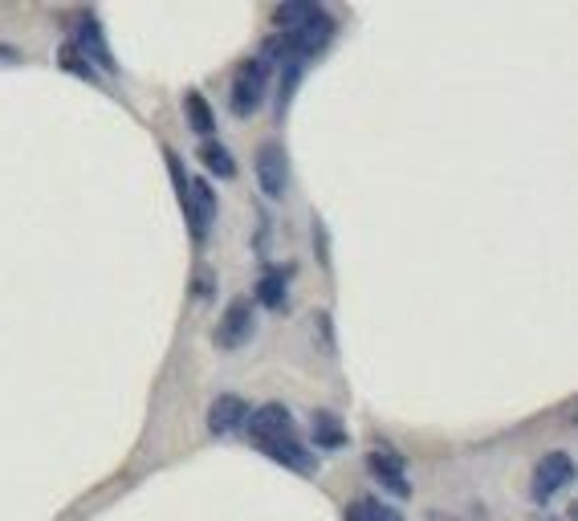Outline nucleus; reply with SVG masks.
<instances>
[{
  "mask_svg": "<svg viewBox=\"0 0 578 521\" xmlns=\"http://www.w3.org/2000/svg\"><path fill=\"white\" fill-rule=\"evenodd\" d=\"M366 469H371V476H375V481L388 489V493H395V498H412L408 464H403V456L391 449V444H375V449H371V456H366Z\"/></svg>",
  "mask_w": 578,
  "mask_h": 521,
  "instance_id": "0eeeda50",
  "label": "nucleus"
},
{
  "mask_svg": "<svg viewBox=\"0 0 578 521\" xmlns=\"http://www.w3.org/2000/svg\"><path fill=\"white\" fill-rule=\"evenodd\" d=\"M179 208H184V216H188L196 245H204V240H208V228H213V220H216L213 184H208V179H188V191L179 196Z\"/></svg>",
  "mask_w": 578,
  "mask_h": 521,
  "instance_id": "20e7f679",
  "label": "nucleus"
},
{
  "mask_svg": "<svg viewBox=\"0 0 578 521\" xmlns=\"http://www.w3.org/2000/svg\"><path fill=\"white\" fill-rule=\"evenodd\" d=\"M245 432L248 440L257 444V452H265L273 464H285V469L306 473V476L319 469V456L310 452L306 440L297 436L294 415H290V407H282V403H261V407H253L245 420Z\"/></svg>",
  "mask_w": 578,
  "mask_h": 521,
  "instance_id": "f257e3e1",
  "label": "nucleus"
},
{
  "mask_svg": "<svg viewBox=\"0 0 578 521\" xmlns=\"http://www.w3.org/2000/svg\"><path fill=\"white\" fill-rule=\"evenodd\" d=\"M310 436H314V449L334 452V449H343V444H346V427L339 424V415L314 412V415H310Z\"/></svg>",
  "mask_w": 578,
  "mask_h": 521,
  "instance_id": "9b49d317",
  "label": "nucleus"
},
{
  "mask_svg": "<svg viewBox=\"0 0 578 521\" xmlns=\"http://www.w3.org/2000/svg\"><path fill=\"white\" fill-rule=\"evenodd\" d=\"M314 9H319V4H310V0H290V4H277V9H273V24H277V33L297 29V24L306 21Z\"/></svg>",
  "mask_w": 578,
  "mask_h": 521,
  "instance_id": "dca6fc26",
  "label": "nucleus"
},
{
  "mask_svg": "<svg viewBox=\"0 0 578 521\" xmlns=\"http://www.w3.org/2000/svg\"><path fill=\"white\" fill-rule=\"evenodd\" d=\"M257 302L265 309L285 306V273L282 269H265V277L257 282Z\"/></svg>",
  "mask_w": 578,
  "mask_h": 521,
  "instance_id": "2eb2a0df",
  "label": "nucleus"
},
{
  "mask_svg": "<svg viewBox=\"0 0 578 521\" xmlns=\"http://www.w3.org/2000/svg\"><path fill=\"white\" fill-rule=\"evenodd\" d=\"M570 476H575V461H570V452H546L542 461H538V469H533V485H530V498L538 501V505H546V501H555V493L562 485H570Z\"/></svg>",
  "mask_w": 578,
  "mask_h": 521,
  "instance_id": "39448f33",
  "label": "nucleus"
},
{
  "mask_svg": "<svg viewBox=\"0 0 578 521\" xmlns=\"http://www.w3.org/2000/svg\"><path fill=\"white\" fill-rule=\"evenodd\" d=\"M253 302L248 297H233L225 306V314H221V322H216V346L221 351H241V346L253 338Z\"/></svg>",
  "mask_w": 578,
  "mask_h": 521,
  "instance_id": "423d86ee",
  "label": "nucleus"
},
{
  "mask_svg": "<svg viewBox=\"0 0 578 521\" xmlns=\"http://www.w3.org/2000/svg\"><path fill=\"white\" fill-rule=\"evenodd\" d=\"M257 184L270 200H285V191H290V159H285L277 142H265L257 151Z\"/></svg>",
  "mask_w": 578,
  "mask_h": 521,
  "instance_id": "1a4fd4ad",
  "label": "nucleus"
},
{
  "mask_svg": "<svg viewBox=\"0 0 578 521\" xmlns=\"http://www.w3.org/2000/svg\"><path fill=\"white\" fill-rule=\"evenodd\" d=\"M346 521H403L400 510H391V505H383L379 498H359L351 505V510L343 513Z\"/></svg>",
  "mask_w": 578,
  "mask_h": 521,
  "instance_id": "4468645a",
  "label": "nucleus"
},
{
  "mask_svg": "<svg viewBox=\"0 0 578 521\" xmlns=\"http://www.w3.org/2000/svg\"><path fill=\"white\" fill-rule=\"evenodd\" d=\"M58 61H61V70H66V73H78V78H86V82H98V70L82 58V53H78V49L70 46V41L61 46Z\"/></svg>",
  "mask_w": 578,
  "mask_h": 521,
  "instance_id": "f3484780",
  "label": "nucleus"
},
{
  "mask_svg": "<svg viewBox=\"0 0 578 521\" xmlns=\"http://www.w3.org/2000/svg\"><path fill=\"white\" fill-rule=\"evenodd\" d=\"M248 420V403L241 395H216L213 407H208V432L213 436H233L241 432Z\"/></svg>",
  "mask_w": 578,
  "mask_h": 521,
  "instance_id": "9d476101",
  "label": "nucleus"
},
{
  "mask_svg": "<svg viewBox=\"0 0 578 521\" xmlns=\"http://www.w3.org/2000/svg\"><path fill=\"white\" fill-rule=\"evenodd\" d=\"M270 66L261 58H248V61H241L236 66V73H233V90H228V107H233V115L236 119H248L253 110L265 102V95H270Z\"/></svg>",
  "mask_w": 578,
  "mask_h": 521,
  "instance_id": "7ed1b4c3",
  "label": "nucleus"
},
{
  "mask_svg": "<svg viewBox=\"0 0 578 521\" xmlns=\"http://www.w3.org/2000/svg\"><path fill=\"white\" fill-rule=\"evenodd\" d=\"M334 33H339V21H334L331 12L319 4V9L310 12V17L297 24V29H290V33H277V37L285 41V53H290V58L306 61V66H310V61L319 58L322 49L331 46Z\"/></svg>",
  "mask_w": 578,
  "mask_h": 521,
  "instance_id": "f03ea898",
  "label": "nucleus"
},
{
  "mask_svg": "<svg viewBox=\"0 0 578 521\" xmlns=\"http://www.w3.org/2000/svg\"><path fill=\"white\" fill-rule=\"evenodd\" d=\"M184 115H188L192 130H196V135H204V139H208V135L216 130L213 110H208V102H204L200 90H188V95H184Z\"/></svg>",
  "mask_w": 578,
  "mask_h": 521,
  "instance_id": "f8f14e48",
  "label": "nucleus"
},
{
  "mask_svg": "<svg viewBox=\"0 0 578 521\" xmlns=\"http://www.w3.org/2000/svg\"><path fill=\"white\" fill-rule=\"evenodd\" d=\"M200 164L213 171L216 179H236V164H233V155H228V147L225 142H204L200 147Z\"/></svg>",
  "mask_w": 578,
  "mask_h": 521,
  "instance_id": "ddd939ff",
  "label": "nucleus"
},
{
  "mask_svg": "<svg viewBox=\"0 0 578 521\" xmlns=\"http://www.w3.org/2000/svg\"><path fill=\"white\" fill-rule=\"evenodd\" d=\"M78 53H82L90 66H95L98 73H115L118 70V61L110 58V46H107V37H102V24H98L95 12H86L82 24H78V33H74L70 41Z\"/></svg>",
  "mask_w": 578,
  "mask_h": 521,
  "instance_id": "6e6552de",
  "label": "nucleus"
}]
</instances>
